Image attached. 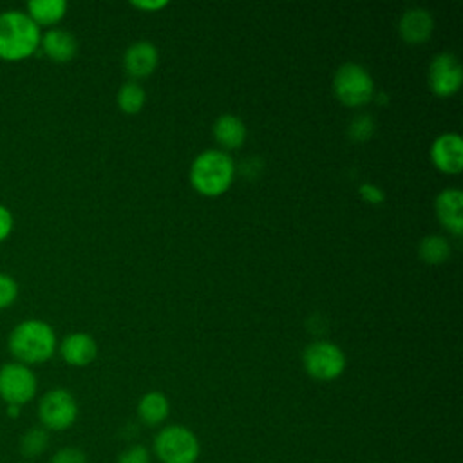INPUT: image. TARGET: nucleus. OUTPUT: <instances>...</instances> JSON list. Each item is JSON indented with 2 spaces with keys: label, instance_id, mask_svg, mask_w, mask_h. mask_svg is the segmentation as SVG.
I'll list each match as a JSON object with an SVG mask.
<instances>
[{
  "label": "nucleus",
  "instance_id": "obj_18",
  "mask_svg": "<svg viewBox=\"0 0 463 463\" xmlns=\"http://www.w3.org/2000/svg\"><path fill=\"white\" fill-rule=\"evenodd\" d=\"M65 11H67L65 0H29L25 13L40 27V25H52L60 22Z\"/></svg>",
  "mask_w": 463,
  "mask_h": 463
},
{
  "label": "nucleus",
  "instance_id": "obj_14",
  "mask_svg": "<svg viewBox=\"0 0 463 463\" xmlns=\"http://www.w3.org/2000/svg\"><path fill=\"white\" fill-rule=\"evenodd\" d=\"M60 354L69 365L85 367L96 358L98 345L87 333H71L61 340Z\"/></svg>",
  "mask_w": 463,
  "mask_h": 463
},
{
  "label": "nucleus",
  "instance_id": "obj_7",
  "mask_svg": "<svg viewBox=\"0 0 463 463\" xmlns=\"http://www.w3.org/2000/svg\"><path fill=\"white\" fill-rule=\"evenodd\" d=\"M302 364L311 378L320 382H331L344 373L345 354L336 344L318 340L306 347L302 354Z\"/></svg>",
  "mask_w": 463,
  "mask_h": 463
},
{
  "label": "nucleus",
  "instance_id": "obj_29",
  "mask_svg": "<svg viewBox=\"0 0 463 463\" xmlns=\"http://www.w3.org/2000/svg\"><path fill=\"white\" fill-rule=\"evenodd\" d=\"M20 411H22V407H18V405H5V412L9 418H18Z\"/></svg>",
  "mask_w": 463,
  "mask_h": 463
},
{
  "label": "nucleus",
  "instance_id": "obj_27",
  "mask_svg": "<svg viewBox=\"0 0 463 463\" xmlns=\"http://www.w3.org/2000/svg\"><path fill=\"white\" fill-rule=\"evenodd\" d=\"M13 224H14V221H13L11 210L7 206L0 204V242L11 235Z\"/></svg>",
  "mask_w": 463,
  "mask_h": 463
},
{
  "label": "nucleus",
  "instance_id": "obj_17",
  "mask_svg": "<svg viewBox=\"0 0 463 463\" xmlns=\"http://www.w3.org/2000/svg\"><path fill=\"white\" fill-rule=\"evenodd\" d=\"M168 412H170L168 398L159 391H150L143 394L137 403V416L148 427H156L163 423L168 418Z\"/></svg>",
  "mask_w": 463,
  "mask_h": 463
},
{
  "label": "nucleus",
  "instance_id": "obj_11",
  "mask_svg": "<svg viewBox=\"0 0 463 463\" xmlns=\"http://www.w3.org/2000/svg\"><path fill=\"white\" fill-rule=\"evenodd\" d=\"M436 213L439 222L452 232L454 235H461L463 232V194L458 188H447L436 197Z\"/></svg>",
  "mask_w": 463,
  "mask_h": 463
},
{
  "label": "nucleus",
  "instance_id": "obj_24",
  "mask_svg": "<svg viewBox=\"0 0 463 463\" xmlns=\"http://www.w3.org/2000/svg\"><path fill=\"white\" fill-rule=\"evenodd\" d=\"M49 463H87V454L78 447H61L51 456Z\"/></svg>",
  "mask_w": 463,
  "mask_h": 463
},
{
  "label": "nucleus",
  "instance_id": "obj_26",
  "mask_svg": "<svg viewBox=\"0 0 463 463\" xmlns=\"http://www.w3.org/2000/svg\"><path fill=\"white\" fill-rule=\"evenodd\" d=\"M360 195H362V199H365L367 203H371V204H380L383 199H385V194H383V190L380 188V186H376V184H373V183H364V184H360Z\"/></svg>",
  "mask_w": 463,
  "mask_h": 463
},
{
  "label": "nucleus",
  "instance_id": "obj_4",
  "mask_svg": "<svg viewBox=\"0 0 463 463\" xmlns=\"http://www.w3.org/2000/svg\"><path fill=\"white\" fill-rule=\"evenodd\" d=\"M154 454L161 463H197L201 443L184 425H168L154 438Z\"/></svg>",
  "mask_w": 463,
  "mask_h": 463
},
{
  "label": "nucleus",
  "instance_id": "obj_15",
  "mask_svg": "<svg viewBox=\"0 0 463 463\" xmlns=\"http://www.w3.org/2000/svg\"><path fill=\"white\" fill-rule=\"evenodd\" d=\"M40 47L42 51L58 63H65L69 60L74 58L76 51H78V42L74 38L72 33L65 31V29H49L42 34L40 38Z\"/></svg>",
  "mask_w": 463,
  "mask_h": 463
},
{
  "label": "nucleus",
  "instance_id": "obj_25",
  "mask_svg": "<svg viewBox=\"0 0 463 463\" xmlns=\"http://www.w3.org/2000/svg\"><path fill=\"white\" fill-rule=\"evenodd\" d=\"M118 463H150V450L143 445H130L118 456Z\"/></svg>",
  "mask_w": 463,
  "mask_h": 463
},
{
  "label": "nucleus",
  "instance_id": "obj_8",
  "mask_svg": "<svg viewBox=\"0 0 463 463\" xmlns=\"http://www.w3.org/2000/svg\"><path fill=\"white\" fill-rule=\"evenodd\" d=\"M38 391V380L29 365L7 362L0 367V398L5 405L24 407Z\"/></svg>",
  "mask_w": 463,
  "mask_h": 463
},
{
  "label": "nucleus",
  "instance_id": "obj_1",
  "mask_svg": "<svg viewBox=\"0 0 463 463\" xmlns=\"http://www.w3.org/2000/svg\"><path fill=\"white\" fill-rule=\"evenodd\" d=\"M7 347L13 358L24 365L42 364L56 351V333L47 322L27 318L13 327Z\"/></svg>",
  "mask_w": 463,
  "mask_h": 463
},
{
  "label": "nucleus",
  "instance_id": "obj_16",
  "mask_svg": "<svg viewBox=\"0 0 463 463\" xmlns=\"http://www.w3.org/2000/svg\"><path fill=\"white\" fill-rule=\"evenodd\" d=\"M213 137L224 148H239L246 139V125L233 114H222L213 123Z\"/></svg>",
  "mask_w": 463,
  "mask_h": 463
},
{
  "label": "nucleus",
  "instance_id": "obj_9",
  "mask_svg": "<svg viewBox=\"0 0 463 463\" xmlns=\"http://www.w3.org/2000/svg\"><path fill=\"white\" fill-rule=\"evenodd\" d=\"M463 69L452 52H439L429 65V87L438 96H452L461 87Z\"/></svg>",
  "mask_w": 463,
  "mask_h": 463
},
{
  "label": "nucleus",
  "instance_id": "obj_3",
  "mask_svg": "<svg viewBox=\"0 0 463 463\" xmlns=\"http://www.w3.org/2000/svg\"><path fill=\"white\" fill-rule=\"evenodd\" d=\"M233 161L222 150H204L190 166V181L194 188L208 197L224 194L233 181Z\"/></svg>",
  "mask_w": 463,
  "mask_h": 463
},
{
  "label": "nucleus",
  "instance_id": "obj_2",
  "mask_svg": "<svg viewBox=\"0 0 463 463\" xmlns=\"http://www.w3.org/2000/svg\"><path fill=\"white\" fill-rule=\"evenodd\" d=\"M40 27L25 11H0V58L20 61L29 58L40 47Z\"/></svg>",
  "mask_w": 463,
  "mask_h": 463
},
{
  "label": "nucleus",
  "instance_id": "obj_20",
  "mask_svg": "<svg viewBox=\"0 0 463 463\" xmlns=\"http://www.w3.org/2000/svg\"><path fill=\"white\" fill-rule=\"evenodd\" d=\"M418 253L427 264H441L449 259L450 248L445 237L441 235H427L418 248Z\"/></svg>",
  "mask_w": 463,
  "mask_h": 463
},
{
  "label": "nucleus",
  "instance_id": "obj_6",
  "mask_svg": "<svg viewBox=\"0 0 463 463\" xmlns=\"http://www.w3.org/2000/svg\"><path fill=\"white\" fill-rule=\"evenodd\" d=\"M333 90L344 105L360 107L374 96V81L362 65L344 63L333 78Z\"/></svg>",
  "mask_w": 463,
  "mask_h": 463
},
{
  "label": "nucleus",
  "instance_id": "obj_19",
  "mask_svg": "<svg viewBox=\"0 0 463 463\" xmlns=\"http://www.w3.org/2000/svg\"><path fill=\"white\" fill-rule=\"evenodd\" d=\"M49 447V430L40 427H31L20 436L18 450L24 458H40Z\"/></svg>",
  "mask_w": 463,
  "mask_h": 463
},
{
  "label": "nucleus",
  "instance_id": "obj_13",
  "mask_svg": "<svg viewBox=\"0 0 463 463\" xmlns=\"http://www.w3.org/2000/svg\"><path fill=\"white\" fill-rule=\"evenodd\" d=\"M157 60H159V56H157L156 45L146 40H139L125 51L123 65L130 76L146 78L154 72Z\"/></svg>",
  "mask_w": 463,
  "mask_h": 463
},
{
  "label": "nucleus",
  "instance_id": "obj_28",
  "mask_svg": "<svg viewBox=\"0 0 463 463\" xmlns=\"http://www.w3.org/2000/svg\"><path fill=\"white\" fill-rule=\"evenodd\" d=\"M132 5H136V7H139V9H145V11H152V9H161V7H165L166 5V0H156V2H132Z\"/></svg>",
  "mask_w": 463,
  "mask_h": 463
},
{
  "label": "nucleus",
  "instance_id": "obj_12",
  "mask_svg": "<svg viewBox=\"0 0 463 463\" xmlns=\"http://www.w3.org/2000/svg\"><path fill=\"white\" fill-rule=\"evenodd\" d=\"M434 29V20L430 16V13L427 9L421 7H412L407 9L398 24V31L400 36L407 42V43H423L430 38Z\"/></svg>",
  "mask_w": 463,
  "mask_h": 463
},
{
  "label": "nucleus",
  "instance_id": "obj_23",
  "mask_svg": "<svg viewBox=\"0 0 463 463\" xmlns=\"http://www.w3.org/2000/svg\"><path fill=\"white\" fill-rule=\"evenodd\" d=\"M18 297V284L9 273L0 271V309L9 307Z\"/></svg>",
  "mask_w": 463,
  "mask_h": 463
},
{
  "label": "nucleus",
  "instance_id": "obj_21",
  "mask_svg": "<svg viewBox=\"0 0 463 463\" xmlns=\"http://www.w3.org/2000/svg\"><path fill=\"white\" fill-rule=\"evenodd\" d=\"M145 90L141 89L139 83L136 81H127L121 85L118 92V105L121 107L123 112L127 114H136L143 109L145 105Z\"/></svg>",
  "mask_w": 463,
  "mask_h": 463
},
{
  "label": "nucleus",
  "instance_id": "obj_10",
  "mask_svg": "<svg viewBox=\"0 0 463 463\" xmlns=\"http://www.w3.org/2000/svg\"><path fill=\"white\" fill-rule=\"evenodd\" d=\"M432 163L447 174H458L463 168V141L458 134L447 132L434 139L430 146Z\"/></svg>",
  "mask_w": 463,
  "mask_h": 463
},
{
  "label": "nucleus",
  "instance_id": "obj_22",
  "mask_svg": "<svg viewBox=\"0 0 463 463\" xmlns=\"http://www.w3.org/2000/svg\"><path fill=\"white\" fill-rule=\"evenodd\" d=\"M347 134L353 141H367L374 134V119L369 114L356 116L347 128Z\"/></svg>",
  "mask_w": 463,
  "mask_h": 463
},
{
  "label": "nucleus",
  "instance_id": "obj_5",
  "mask_svg": "<svg viewBox=\"0 0 463 463\" xmlns=\"http://www.w3.org/2000/svg\"><path fill=\"white\" fill-rule=\"evenodd\" d=\"M38 418L45 430H67L78 420V402L63 387L51 389L38 402Z\"/></svg>",
  "mask_w": 463,
  "mask_h": 463
}]
</instances>
